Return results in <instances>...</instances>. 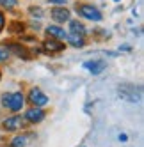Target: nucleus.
<instances>
[{"label": "nucleus", "mask_w": 144, "mask_h": 147, "mask_svg": "<svg viewBox=\"0 0 144 147\" xmlns=\"http://www.w3.org/2000/svg\"><path fill=\"white\" fill-rule=\"evenodd\" d=\"M2 105L4 107H7L9 110H22L23 107V96H22V92H13V94H4L2 96Z\"/></svg>", "instance_id": "obj_1"}, {"label": "nucleus", "mask_w": 144, "mask_h": 147, "mask_svg": "<svg viewBox=\"0 0 144 147\" xmlns=\"http://www.w3.org/2000/svg\"><path fill=\"white\" fill-rule=\"evenodd\" d=\"M77 9H78V14L84 16L86 20H91V22H101V13L98 11L94 5H91V4H82V5H78Z\"/></svg>", "instance_id": "obj_2"}, {"label": "nucleus", "mask_w": 144, "mask_h": 147, "mask_svg": "<svg viewBox=\"0 0 144 147\" xmlns=\"http://www.w3.org/2000/svg\"><path fill=\"white\" fill-rule=\"evenodd\" d=\"M29 99L32 101V103L36 105L37 108L48 103V98L45 96V92H43V90H39V89H32V90H30V96H29Z\"/></svg>", "instance_id": "obj_3"}, {"label": "nucleus", "mask_w": 144, "mask_h": 147, "mask_svg": "<svg viewBox=\"0 0 144 147\" xmlns=\"http://www.w3.org/2000/svg\"><path fill=\"white\" fill-rule=\"evenodd\" d=\"M25 119L29 121V122H32V124H37V122H41L45 119V112L41 110V108H30V110H27L25 112Z\"/></svg>", "instance_id": "obj_4"}, {"label": "nucleus", "mask_w": 144, "mask_h": 147, "mask_svg": "<svg viewBox=\"0 0 144 147\" xmlns=\"http://www.w3.org/2000/svg\"><path fill=\"white\" fill-rule=\"evenodd\" d=\"M84 67L89 73H92V75H100V73L103 71L107 66H105L103 60H87V62H84Z\"/></svg>", "instance_id": "obj_5"}, {"label": "nucleus", "mask_w": 144, "mask_h": 147, "mask_svg": "<svg viewBox=\"0 0 144 147\" xmlns=\"http://www.w3.org/2000/svg\"><path fill=\"white\" fill-rule=\"evenodd\" d=\"M43 48H45L46 53H55V51H62L64 50V43L62 41H57V39H46Z\"/></svg>", "instance_id": "obj_6"}, {"label": "nucleus", "mask_w": 144, "mask_h": 147, "mask_svg": "<svg viewBox=\"0 0 144 147\" xmlns=\"http://www.w3.org/2000/svg\"><path fill=\"white\" fill-rule=\"evenodd\" d=\"M52 18L57 23H64V22L69 20V11L66 7H54L52 9Z\"/></svg>", "instance_id": "obj_7"}, {"label": "nucleus", "mask_w": 144, "mask_h": 147, "mask_svg": "<svg viewBox=\"0 0 144 147\" xmlns=\"http://www.w3.org/2000/svg\"><path fill=\"white\" fill-rule=\"evenodd\" d=\"M22 124H23L22 117L14 115V117H9V119L4 121V128H5L7 131H14V129H18V128H22Z\"/></svg>", "instance_id": "obj_8"}, {"label": "nucleus", "mask_w": 144, "mask_h": 147, "mask_svg": "<svg viewBox=\"0 0 144 147\" xmlns=\"http://www.w3.org/2000/svg\"><path fill=\"white\" fill-rule=\"evenodd\" d=\"M46 34L50 36V39H52V37H55L57 41H60V39H66V37H68V34L64 32V30L60 28V27H55V25H50V27L46 28Z\"/></svg>", "instance_id": "obj_9"}, {"label": "nucleus", "mask_w": 144, "mask_h": 147, "mask_svg": "<svg viewBox=\"0 0 144 147\" xmlns=\"http://www.w3.org/2000/svg\"><path fill=\"white\" fill-rule=\"evenodd\" d=\"M69 30H71V34H75V36H80V37L86 36V27L82 25L80 22H77V20L69 22Z\"/></svg>", "instance_id": "obj_10"}, {"label": "nucleus", "mask_w": 144, "mask_h": 147, "mask_svg": "<svg viewBox=\"0 0 144 147\" xmlns=\"http://www.w3.org/2000/svg\"><path fill=\"white\" fill-rule=\"evenodd\" d=\"M5 50H7V51H14L18 57H23V59H29V57H30V55H29V50H27L25 46H20V45H9Z\"/></svg>", "instance_id": "obj_11"}, {"label": "nucleus", "mask_w": 144, "mask_h": 147, "mask_svg": "<svg viewBox=\"0 0 144 147\" xmlns=\"http://www.w3.org/2000/svg\"><path fill=\"white\" fill-rule=\"evenodd\" d=\"M66 39H68V43H69L71 46H75V48H82V46L86 45L84 37H80V36H75V34H69Z\"/></svg>", "instance_id": "obj_12"}, {"label": "nucleus", "mask_w": 144, "mask_h": 147, "mask_svg": "<svg viewBox=\"0 0 144 147\" xmlns=\"http://www.w3.org/2000/svg\"><path fill=\"white\" fill-rule=\"evenodd\" d=\"M25 144H27V136H14L13 138V142H11V145L13 147H25Z\"/></svg>", "instance_id": "obj_13"}, {"label": "nucleus", "mask_w": 144, "mask_h": 147, "mask_svg": "<svg viewBox=\"0 0 144 147\" xmlns=\"http://www.w3.org/2000/svg\"><path fill=\"white\" fill-rule=\"evenodd\" d=\"M0 5L5 9H13V7H16V0H0Z\"/></svg>", "instance_id": "obj_14"}, {"label": "nucleus", "mask_w": 144, "mask_h": 147, "mask_svg": "<svg viewBox=\"0 0 144 147\" xmlns=\"http://www.w3.org/2000/svg\"><path fill=\"white\" fill-rule=\"evenodd\" d=\"M9 59V51L5 48H0V62H5Z\"/></svg>", "instance_id": "obj_15"}, {"label": "nucleus", "mask_w": 144, "mask_h": 147, "mask_svg": "<svg viewBox=\"0 0 144 147\" xmlns=\"http://www.w3.org/2000/svg\"><path fill=\"white\" fill-rule=\"evenodd\" d=\"M30 14H32V16H37V18H41V16H43V11H41L39 7H30Z\"/></svg>", "instance_id": "obj_16"}, {"label": "nucleus", "mask_w": 144, "mask_h": 147, "mask_svg": "<svg viewBox=\"0 0 144 147\" xmlns=\"http://www.w3.org/2000/svg\"><path fill=\"white\" fill-rule=\"evenodd\" d=\"M11 30H13V32H23V25L22 23H13Z\"/></svg>", "instance_id": "obj_17"}, {"label": "nucleus", "mask_w": 144, "mask_h": 147, "mask_svg": "<svg viewBox=\"0 0 144 147\" xmlns=\"http://www.w3.org/2000/svg\"><path fill=\"white\" fill-rule=\"evenodd\" d=\"M4 27H5V18H4V14L0 13V32L4 30Z\"/></svg>", "instance_id": "obj_18"}, {"label": "nucleus", "mask_w": 144, "mask_h": 147, "mask_svg": "<svg viewBox=\"0 0 144 147\" xmlns=\"http://www.w3.org/2000/svg\"><path fill=\"white\" fill-rule=\"evenodd\" d=\"M48 2H52V4H66V0H48Z\"/></svg>", "instance_id": "obj_19"}, {"label": "nucleus", "mask_w": 144, "mask_h": 147, "mask_svg": "<svg viewBox=\"0 0 144 147\" xmlns=\"http://www.w3.org/2000/svg\"><path fill=\"white\" fill-rule=\"evenodd\" d=\"M119 140H121V142H126L128 138H126V135H119Z\"/></svg>", "instance_id": "obj_20"}, {"label": "nucleus", "mask_w": 144, "mask_h": 147, "mask_svg": "<svg viewBox=\"0 0 144 147\" xmlns=\"http://www.w3.org/2000/svg\"><path fill=\"white\" fill-rule=\"evenodd\" d=\"M116 2H118V0H116Z\"/></svg>", "instance_id": "obj_21"}]
</instances>
